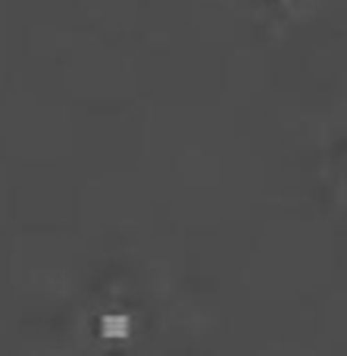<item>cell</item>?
Segmentation results:
<instances>
[{"mask_svg": "<svg viewBox=\"0 0 347 356\" xmlns=\"http://www.w3.org/2000/svg\"><path fill=\"white\" fill-rule=\"evenodd\" d=\"M125 328H129V322L119 319V316H116V319H106V322H104V332H106V334H113V338H122Z\"/></svg>", "mask_w": 347, "mask_h": 356, "instance_id": "obj_1", "label": "cell"}]
</instances>
